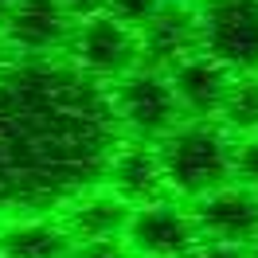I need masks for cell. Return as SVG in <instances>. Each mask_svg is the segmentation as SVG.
<instances>
[{"label": "cell", "instance_id": "obj_1", "mask_svg": "<svg viewBox=\"0 0 258 258\" xmlns=\"http://www.w3.org/2000/svg\"><path fill=\"white\" fill-rule=\"evenodd\" d=\"M121 137L110 82L67 55H16L0 71V219L59 211L102 184Z\"/></svg>", "mask_w": 258, "mask_h": 258}, {"label": "cell", "instance_id": "obj_2", "mask_svg": "<svg viewBox=\"0 0 258 258\" xmlns=\"http://www.w3.org/2000/svg\"><path fill=\"white\" fill-rule=\"evenodd\" d=\"M157 157H161L168 192L196 200L231 180L235 137L215 117H188V121H176L157 141Z\"/></svg>", "mask_w": 258, "mask_h": 258}, {"label": "cell", "instance_id": "obj_3", "mask_svg": "<svg viewBox=\"0 0 258 258\" xmlns=\"http://www.w3.org/2000/svg\"><path fill=\"white\" fill-rule=\"evenodd\" d=\"M110 102H113L117 125H121L125 137L161 141L176 121H184L168 75L153 71V67H133L121 79H113L110 82Z\"/></svg>", "mask_w": 258, "mask_h": 258}, {"label": "cell", "instance_id": "obj_4", "mask_svg": "<svg viewBox=\"0 0 258 258\" xmlns=\"http://www.w3.org/2000/svg\"><path fill=\"white\" fill-rule=\"evenodd\" d=\"M63 55L86 75H94L98 82H113L125 71L141 67V39H137V28L121 24L117 16L94 12V16L75 20V32Z\"/></svg>", "mask_w": 258, "mask_h": 258}, {"label": "cell", "instance_id": "obj_5", "mask_svg": "<svg viewBox=\"0 0 258 258\" xmlns=\"http://www.w3.org/2000/svg\"><path fill=\"white\" fill-rule=\"evenodd\" d=\"M200 47L235 75L258 71V0H200Z\"/></svg>", "mask_w": 258, "mask_h": 258}, {"label": "cell", "instance_id": "obj_6", "mask_svg": "<svg viewBox=\"0 0 258 258\" xmlns=\"http://www.w3.org/2000/svg\"><path fill=\"white\" fill-rule=\"evenodd\" d=\"M121 239L133 250V258H184L200 242V227H196L192 208L161 196L129 211Z\"/></svg>", "mask_w": 258, "mask_h": 258}, {"label": "cell", "instance_id": "obj_7", "mask_svg": "<svg viewBox=\"0 0 258 258\" xmlns=\"http://www.w3.org/2000/svg\"><path fill=\"white\" fill-rule=\"evenodd\" d=\"M75 32V16L63 0H12L0 16V35L12 55H63Z\"/></svg>", "mask_w": 258, "mask_h": 258}, {"label": "cell", "instance_id": "obj_8", "mask_svg": "<svg viewBox=\"0 0 258 258\" xmlns=\"http://www.w3.org/2000/svg\"><path fill=\"white\" fill-rule=\"evenodd\" d=\"M196 227L200 239H215V242H239L250 246L258 239V192L246 184H219L211 192L196 196Z\"/></svg>", "mask_w": 258, "mask_h": 258}, {"label": "cell", "instance_id": "obj_9", "mask_svg": "<svg viewBox=\"0 0 258 258\" xmlns=\"http://www.w3.org/2000/svg\"><path fill=\"white\" fill-rule=\"evenodd\" d=\"M141 39V67L168 71V67L200 51V8L188 0H161V8L137 28Z\"/></svg>", "mask_w": 258, "mask_h": 258}, {"label": "cell", "instance_id": "obj_10", "mask_svg": "<svg viewBox=\"0 0 258 258\" xmlns=\"http://www.w3.org/2000/svg\"><path fill=\"white\" fill-rule=\"evenodd\" d=\"M102 184L113 196H121L129 208H141V204H153V200L168 196L164 168H161V157H157V141L121 137L117 149L110 153V161H106Z\"/></svg>", "mask_w": 258, "mask_h": 258}, {"label": "cell", "instance_id": "obj_11", "mask_svg": "<svg viewBox=\"0 0 258 258\" xmlns=\"http://www.w3.org/2000/svg\"><path fill=\"white\" fill-rule=\"evenodd\" d=\"M164 75L172 82V94H176L184 117H215V110H219V102H223L235 71H227L219 59H211L208 51L200 47L192 55L176 59Z\"/></svg>", "mask_w": 258, "mask_h": 258}, {"label": "cell", "instance_id": "obj_12", "mask_svg": "<svg viewBox=\"0 0 258 258\" xmlns=\"http://www.w3.org/2000/svg\"><path fill=\"white\" fill-rule=\"evenodd\" d=\"M129 211L133 208L121 196H113L106 184H94V188L79 192L75 200H67L55 215L67 227L71 242H90V239H121L125 223H129Z\"/></svg>", "mask_w": 258, "mask_h": 258}, {"label": "cell", "instance_id": "obj_13", "mask_svg": "<svg viewBox=\"0 0 258 258\" xmlns=\"http://www.w3.org/2000/svg\"><path fill=\"white\" fill-rule=\"evenodd\" d=\"M71 235L55 211L0 219V258H67Z\"/></svg>", "mask_w": 258, "mask_h": 258}, {"label": "cell", "instance_id": "obj_14", "mask_svg": "<svg viewBox=\"0 0 258 258\" xmlns=\"http://www.w3.org/2000/svg\"><path fill=\"white\" fill-rule=\"evenodd\" d=\"M215 121L231 133V137H250L258 133V71L250 75H231L223 102L215 110Z\"/></svg>", "mask_w": 258, "mask_h": 258}, {"label": "cell", "instance_id": "obj_15", "mask_svg": "<svg viewBox=\"0 0 258 258\" xmlns=\"http://www.w3.org/2000/svg\"><path fill=\"white\" fill-rule=\"evenodd\" d=\"M231 180H239L246 188L258 192V133L242 137L235 145V164H231Z\"/></svg>", "mask_w": 258, "mask_h": 258}, {"label": "cell", "instance_id": "obj_16", "mask_svg": "<svg viewBox=\"0 0 258 258\" xmlns=\"http://www.w3.org/2000/svg\"><path fill=\"white\" fill-rule=\"evenodd\" d=\"M67 258H133L125 239H90V242H71Z\"/></svg>", "mask_w": 258, "mask_h": 258}, {"label": "cell", "instance_id": "obj_17", "mask_svg": "<svg viewBox=\"0 0 258 258\" xmlns=\"http://www.w3.org/2000/svg\"><path fill=\"white\" fill-rule=\"evenodd\" d=\"M157 8H161V0H106V12L117 16L121 24H129V28H141Z\"/></svg>", "mask_w": 258, "mask_h": 258}, {"label": "cell", "instance_id": "obj_18", "mask_svg": "<svg viewBox=\"0 0 258 258\" xmlns=\"http://www.w3.org/2000/svg\"><path fill=\"white\" fill-rule=\"evenodd\" d=\"M184 258H250V246H239V242H215V239H200Z\"/></svg>", "mask_w": 258, "mask_h": 258}, {"label": "cell", "instance_id": "obj_19", "mask_svg": "<svg viewBox=\"0 0 258 258\" xmlns=\"http://www.w3.org/2000/svg\"><path fill=\"white\" fill-rule=\"evenodd\" d=\"M71 8V16L82 20V16H94V12H106V0H63Z\"/></svg>", "mask_w": 258, "mask_h": 258}, {"label": "cell", "instance_id": "obj_20", "mask_svg": "<svg viewBox=\"0 0 258 258\" xmlns=\"http://www.w3.org/2000/svg\"><path fill=\"white\" fill-rule=\"evenodd\" d=\"M12 59H16V55H12V47H8V43H4V35H0V71L12 63Z\"/></svg>", "mask_w": 258, "mask_h": 258}, {"label": "cell", "instance_id": "obj_21", "mask_svg": "<svg viewBox=\"0 0 258 258\" xmlns=\"http://www.w3.org/2000/svg\"><path fill=\"white\" fill-rule=\"evenodd\" d=\"M8 8H12V0H0V16H4V12H8Z\"/></svg>", "mask_w": 258, "mask_h": 258}, {"label": "cell", "instance_id": "obj_22", "mask_svg": "<svg viewBox=\"0 0 258 258\" xmlns=\"http://www.w3.org/2000/svg\"><path fill=\"white\" fill-rule=\"evenodd\" d=\"M250 258H258V239H254V242H250Z\"/></svg>", "mask_w": 258, "mask_h": 258}]
</instances>
